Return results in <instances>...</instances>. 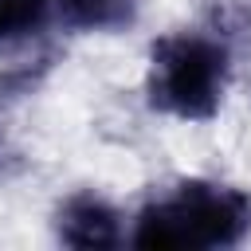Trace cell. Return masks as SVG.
<instances>
[{
  "label": "cell",
  "instance_id": "5b68a950",
  "mask_svg": "<svg viewBox=\"0 0 251 251\" xmlns=\"http://www.w3.org/2000/svg\"><path fill=\"white\" fill-rule=\"evenodd\" d=\"M51 8H55V0H0V43L35 35L47 24Z\"/></svg>",
  "mask_w": 251,
  "mask_h": 251
},
{
  "label": "cell",
  "instance_id": "3957f363",
  "mask_svg": "<svg viewBox=\"0 0 251 251\" xmlns=\"http://www.w3.org/2000/svg\"><path fill=\"white\" fill-rule=\"evenodd\" d=\"M59 235L71 247H110L118 243V216L98 196H75L59 212Z\"/></svg>",
  "mask_w": 251,
  "mask_h": 251
},
{
  "label": "cell",
  "instance_id": "277c9868",
  "mask_svg": "<svg viewBox=\"0 0 251 251\" xmlns=\"http://www.w3.org/2000/svg\"><path fill=\"white\" fill-rule=\"evenodd\" d=\"M59 16L82 31H114L137 16V0H55Z\"/></svg>",
  "mask_w": 251,
  "mask_h": 251
},
{
  "label": "cell",
  "instance_id": "6da1fadb",
  "mask_svg": "<svg viewBox=\"0 0 251 251\" xmlns=\"http://www.w3.org/2000/svg\"><path fill=\"white\" fill-rule=\"evenodd\" d=\"M251 227V200L220 184H184L137 216V247H224Z\"/></svg>",
  "mask_w": 251,
  "mask_h": 251
},
{
  "label": "cell",
  "instance_id": "7a4b0ae2",
  "mask_svg": "<svg viewBox=\"0 0 251 251\" xmlns=\"http://www.w3.org/2000/svg\"><path fill=\"white\" fill-rule=\"evenodd\" d=\"M227 55L208 35H169L153 47L149 94L153 106L176 118H208L220 106Z\"/></svg>",
  "mask_w": 251,
  "mask_h": 251
}]
</instances>
